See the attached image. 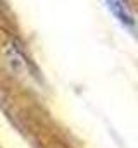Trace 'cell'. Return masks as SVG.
<instances>
[{"label": "cell", "instance_id": "6da1fadb", "mask_svg": "<svg viewBox=\"0 0 138 148\" xmlns=\"http://www.w3.org/2000/svg\"><path fill=\"white\" fill-rule=\"evenodd\" d=\"M3 57L7 66L12 69V73L23 79H33V69L30 66V60L26 59V55L21 52V48H17L12 43H7L3 47Z\"/></svg>", "mask_w": 138, "mask_h": 148}, {"label": "cell", "instance_id": "7a4b0ae2", "mask_svg": "<svg viewBox=\"0 0 138 148\" xmlns=\"http://www.w3.org/2000/svg\"><path fill=\"white\" fill-rule=\"evenodd\" d=\"M110 12L117 17V21L130 31H133V35H137V19L135 14L130 7L128 0H105Z\"/></svg>", "mask_w": 138, "mask_h": 148}]
</instances>
